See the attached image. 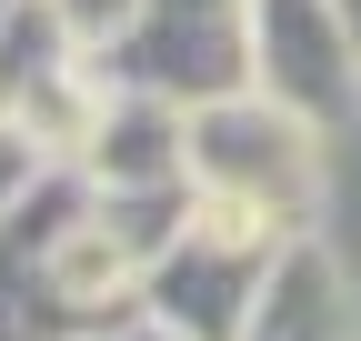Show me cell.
I'll use <instances>...</instances> for the list:
<instances>
[{
	"label": "cell",
	"instance_id": "6da1fadb",
	"mask_svg": "<svg viewBox=\"0 0 361 341\" xmlns=\"http://www.w3.org/2000/svg\"><path fill=\"white\" fill-rule=\"evenodd\" d=\"M191 201L251 211L281 241H301L311 211H322V131L291 120L281 101H261V91L201 101L191 111Z\"/></svg>",
	"mask_w": 361,
	"mask_h": 341
},
{
	"label": "cell",
	"instance_id": "7a4b0ae2",
	"mask_svg": "<svg viewBox=\"0 0 361 341\" xmlns=\"http://www.w3.org/2000/svg\"><path fill=\"white\" fill-rule=\"evenodd\" d=\"M271 261H281V231H271V221L221 211V201H191L180 241L141 271V311L161 331H180V341H241Z\"/></svg>",
	"mask_w": 361,
	"mask_h": 341
},
{
	"label": "cell",
	"instance_id": "3957f363",
	"mask_svg": "<svg viewBox=\"0 0 361 341\" xmlns=\"http://www.w3.org/2000/svg\"><path fill=\"white\" fill-rule=\"evenodd\" d=\"M251 91L311 120L322 141H341L361 120V40L331 0H251Z\"/></svg>",
	"mask_w": 361,
	"mask_h": 341
},
{
	"label": "cell",
	"instance_id": "277c9868",
	"mask_svg": "<svg viewBox=\"0 0 361 341\" xmlns=\"http://www.w3.org/2000/svg\"><path fill=\"white\" fill-rule=\"evenodd\" d=\"M71 170H80L101 201L191 191V111H180V101H151V91H121V80H111V111L90 120V141H80Z\"/></svg>",
	"mask_w": 361,
	"mask_h": 341
},
{
	"label": "cell",
	"instance_id": "5b68a950",
	"mask_svg": "<svg viewBox=\"0 0 361 341\" xmlns=\"http://www.w3.org/2000/svg\"><path fill=\"white\" fill-rule=\"evenodd\" d=\"M241 341H361V291H351L341 251H331L322 231L281 241V261H271V281H261Z\"/></svg>",
	"mask_w": 361,
	"mask_h": 341
},
{
	"label": "cell",
	"instance_id": "8992f818",
	"mask_svg": "<svg viewBox=\"0 0 361 341\" xmlns=\"http://www.w3.org/2000/svg\"><path fill=\"white\" fill-rule=\"evenodd\" d=\"M80 201V170H51L30 191V211L0 231V341H61V311H51V231L71 221Z\"/></svg>",
	"mask_w": 361,
	"mask_h": 341
},
{
	"label": "cell",
	"instance_id": "52a82bcc",
	"mask_svg": "<svg viewBox=\"0 0 361 341\" xmlns=\"http://www.w3.org/2000/svg\"><path fill=\"white\" fill-rule=\"evenodd\" d=\"M141 11H151V0H51V20H61V30L80 40V51H90V61H111V51H121V40H130V30H141Z\"/></svg>",
	"mask_w": 361,
	"mask_h": 341
},
{
	"label": "cell",
	"instance_id": "ba28073f",
	"mask_svg": "<svg viewBox=\"0 0 361 341\" xmlns=\"http://www.w3.org/2000/svg\"><path fill=\"white\" fill-rule=\"evenodd\" d=\"M51 170H61L51 151H40V141H20V131H11V120H0V231H11V221H20V211H30V191H40V181H51Z\"/></svg>",
	"mask_w": 361,
	"mask_h": 341
},
{
	"label": "cell",
	"instance_id": "9c48e42d",
	"mask_svg": "<svg viewBox=\"0 0 361 341\" xmlns=\"http://www.w3.org/2000/svg\"><path fill=\"white\" fill-rule=\"evenodd\" d=\"M101 341H180V331H161L151 311H130V321H121V331H101Z\"/></svg>",
	"mask_w": 361,
	"mask_h": 341
},
{
	"label": "cell",
	"instance_id": "30bf717a",
	"mask_svg": "<svg viewBox=\"0 0 361 341\" xmlns=\"http://www.w3.org/2000/svg\"><path fill=\"white\" fill-rule=\"evenodd\" d=\"M331 11H341V20H351V40H361V0H331Z\"/></svg>",
	"mask_w": 361,
	"mask_h": 341
},
{
	"label": "cell",
	"instance_id": "8fae6325",
	"mask_svg": "<svg viewBox=\"0 0 361 341\" xmlns=\"http://www.w3.org/2000/svg\"><path fill=\"white\" fill-rule=\"evenodd\" d=\"M191 11H241V0H191Z\"/></svg>",
	"mask_w": 361,
	"mask_h": 341
},
{
	"label": "cell",
	"instance_id": "7c38bea8",
	"mask_svg": "<svg viewBox=\"0 0 361 341\" xmlns=\"http://www.w3.org/2000/svg\"><path fill=\"white\" fill-rule=\"evenodd\" d=\"M0 20H11V0H0Z\"/></svg>",
	"mask_w": 361,
	"mask_h": 341
}]
</instances>
